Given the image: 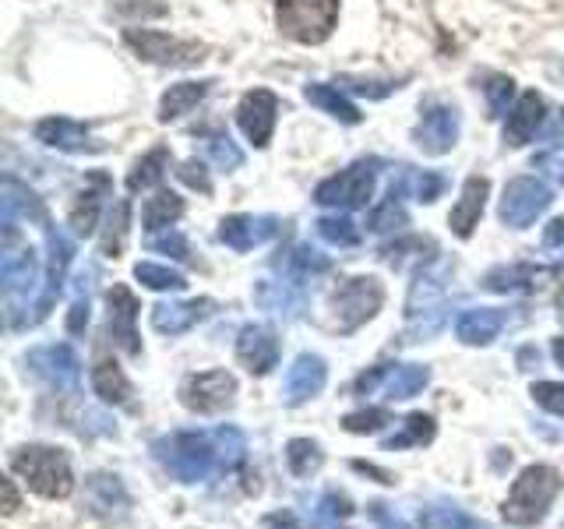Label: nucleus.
Segmentation results:
<instances>
[{"mask_svg":"<svg viewBox=\"0 0 564 529\" xmlns=\"http://www.w3.org/2000/svg\"><path fill=\"white\" fill-rule=\"evenodd\" d=\"M152 452L173 481L202 484V481H212V476H223L234 469L247 452V441L237 428L181 431V434L159 438Z\"/></svg>","mask_w":564,"mask_h":529,"instance_id":"1","label":"nucleus"},{"mask_svg":"<svg viewBox=\"0 0 564 529\" xmlns=\"http://www.w3.org/2000/svg\"><path fill=\"white\" fill-rule=\"evenodd\" d=\"M557 490H561V473L554 466H525L519 473V481L511 484V494H508V501H505V519L511 526H536L543 522L546 516V508H551V501L557 498Z\"/></svg>","mask_w":564,"mask_h":529,"instance_id":"2","label":"nucleus"},{"mask_svg":"<svg viewBox=\"0 0 564 529\" xmlns=\"http://www.w3.org/2000/svg\"><path fill=\"white\" fill-rule=\"evenodd\" d=\"M11 469L18 476H25V484L43 494V498L57 501L67 498L75 490V476H70V463L61 449H46V445H22L11 452Z\"/></svg>","mask_w":564,"mask_h":529,"instance_id":"3","label":"nucleus"},{"mask_svg":"<svg viewBox=\"0 0 564 529\" xmlns=\"http://www.w3.org/2000/svg\"><path fill=\"white\" fill-rule=\"evenodd\" d=\"M339 22V0H275V25L293 43H325Z\"/></svg>","mask_w":564,"mask_h":529,"instance_id":"4","label":"nucleus"},{"mask_svg":"<svg viewBox=\"0 0 564 529\" xmlns=\"http://www.w3.org/2000/svg\"><path fill=\"white\" fill-rule=\"evenodd\" d=\"M445 279H448V264L441 261L434 269H423L410 290V300H405V314H410V343L427 339V335L441 332L445 325Z\"/></svg>","mask_w":564,"mask_h":529,"instance_id":"5","label":"nucleus"},{"mask_svg":"<svg viewBox=\"0 0 564 529\" xmlns=\"http://www.w3.org/2000/svg\"><path fill=\"white\" fill-rule=\"evenodd\" d=\"M375 184H378V159H360L349 170H339L328 181L314 187V202L325 208H364L375 198Z\"/></svg>","mask_w":564,"mask_h":529,"instance_id":"6","label":"nucleus"},{"mask_svg":"<svg viewBox=\"0 0 564 529\" xmlns=\"http://www.w3.org/2000/svg\"><path fill=\"white\" fill-rule=\"evenodd\" d=\"M384 304V287L375 276H357L343 279L332 293V311H335V328L343 335L357 332L364 322H370Z\"/></svg>","mask_w":564,"mask_h":529,"instance_id":"7","label":"nucleus"},{"mask_svg":"<svg viewBox=\"0 0 564 529\" xmlns=\"http://www.w3.org/2000/svg\"><path fill=\"white\" fill-rule=\"evenodd\" d=\"M551 202H554V194L543 181H536V176H516V181H511L501 194L498 216L511 229H525V226H533L546 208H551Z\"/></svg>","mask_w":564,"mask_h":529,"instance_id":"8","label":"nucleus"},{"mask_svg":"<svg viewBox=\"0 0 564 529\" xmlns=\"http://www.w3.org/2000/svg\"><path fill=\"white\" fill-rule=\"evenodd\" d=\"M123 40H128L141 57L152 61V64H170V67H191L205 61V46L198 43H184V40H173L166 32H152V29H128L123 32Z\"/></svg>","mask_w":564,"mask_h":529,"instance_id":"9","label":"nucleus"},{"mask_svg":"<svg viewBox=\"0 0 564 529\" xmlns=\"http://www.w3.org/2000/svg\"><path fill=\"white\" fill-rule=\"evenodd\" d=\"M237 396V381L226 370H202L181 385V402L194 413H219Z\"/></svg>","mask_w":564,"mask_h":529,"instance_id":"10","label":"nucleus"},{"mask_svg":"<svg viewBox=\"0 0 564 529\" xmlns=\"http://www.w3.org/2000/svg\"><path fill=\"white\" fill-rule=\"evenodd\" d=\"M25 364L32 367V375H40L50 388H57V392H75V388H78L82 360L67 343L32 349L25 357Z\"/></svg>","mask_w":564,"mask_h":529,"instance_id":"11","label":"nucleus"},{"mask_svg":"<svg viewBox=\"0 0 564 529\" xmlns=\"http://www.w3.org/2000/svg\"><path fill=\"white\" fill-rule=\"evenodd\" d=\"M275 114H279V99L269 88H251L240 106H237V123L240 131L247 134L254 149H264L272 141V131H275Z\"/></svg>","mask_w":564,"mask_h":529,"instance_id":"12","label":"nucleus"},{"mask_svg":"<svg viewBox=\"0 0 564 529\" xmlns=\"http://www.w3.org/2000/svg\"><path fill=\"white\" fill-rule=\"evenodd\" d=\"M458 128H463V117H458L455 106H427L413 138L427 155H445L458 141Z\"/></svg>","mask_w":564,"mask_h":529,"instance_id":"13","label":"nucleus"},{"mask_svg":"<svg viewBox=\"0 0 564 529\" xmlns=\"http://www.w3.org/2000/svg\"><path fill=\"white\" fill-rule=\"evenodd\" d=\"M325 381H328L325 360L317 357V353H300V357L290 364L286 378H282V399H286L290 406H300V402H307L322 392Z\"/></svg>","mask_w":564,"mask_h":529,"instance_id":"14","label":"nucleus"},{"mask_svg":"<svg viewBox=\"0 0 564 529\" xmlns=\"http://www.w3.org/2000/svg\"><path fill=\"white\" fill-rule=\"evenodd\" d=\"M46 247H50V276H46V293L43 300L35 304V317L32 325H40L43 317L50 314V304L57 300V293L64 290V276H67V264L75 261V240H70L64 229H50L46 234Z\"/></svg>","mask_w":564,"mask_h":529,"instance_id":"15","label":"nucleus"},{"mask_svg":"<svg viewBox=\"0 0 564 529\" xmlns=\"http://www.w3.org/2000/svg\"><path fill=\"white\" fill-rule=\"evenodd\" d=\"M106 304H110V335H113V343L128 353V357H138L141 353V343H138V296L128 290V287H117L106 293Z\"/></svg>","mask_w":564,"mask_h":529,"instance_id":"16","label":"nucleus"},{"mask_svg":"<svg viewBox=\"0 0 564 529\" xmlns=\"http://www.w3.org/2000/svg\"><path fill=\"white\" fill-rule=\"evenodd\" d=\"M237 357L240 364L251 370V375H269V370L279 364V339L269 325H247L240 328L237 339Z\"/></svg>","mask_w":564,"mask_h":529,"instance_id":"17","label":"nucleus"},{"mask_svg":"<svg viewBox=\"0 0 564 529\" xmlns=\"http://www.w3.org/2000/svg\"><path fill=\"white\" fill-rule=\"evenodd\" d=\"M279 234L275 216H229L219 223V240L234 251H254L258 244L272 240Z\"/></svg>","mask_w":564,"mask_h":529,"instance_id":"18","label":"nucleus"},{"mask_svg":"<svg viewBox=\"0 0 564 529\" xmlns=\"http://www.w3.org/2000/svg\"><path fill=\"white\" fill-rule=\"evenodd\" d=\"M113 191V181L106 176L102 170H96V173H88L85 176V184H82V191H78V198H75V205H70V229H75L78 237H88L96 229V219H99V205H102V198L106 194Z\"/></svg>","mask_w":564,"mask_h":529,"instance_id":"19","label":"nucleus"},{"mask_svg":"<svg viewBox=\"0 0 564 529\" xmlns=\"http://www.w3.org/2000/svg\"><path fill=\"white\" fill-rule=\"evenodd\" d=\"M554 276V269H540V264H498L484 276V287L490 293H533L543 290Z\"/></svg>","mask_w":564,"mask_h":529,"instance_id":"20","label":"nucleus"},{"mask_svg":"<svg viewBox=\"0 0 564 529\" xmlns=\"http://www.w3.org/2000/svg\"><path fill=\"white\" fill-rule=\"evenodd\" d=\"M35 141H43L46 149H57V152H96L99 145L88 138V128L78 120H67V117H46L35 123Z\"/></svg>","mask_w":564,"mask_h":529,"instance_id":"21","label":"nucleus"},{"mask_svg":"<svg viewBox=\"0 0 564 529\" xmlns=\"http://www.w3.org/2000/svg\"><path fill=\"white\" fill-rule=\"evenodd\" d=\"M487 194H490V181L487 176H469L458 191V202L448 216V226L455 229V237H473V229L480 226V216H484V205H487Z\"/></svg>","mask_w":564,"mask_h":529,"instance_id":"22","label":"nucleus"},{"mask_svg":"<svg viewBox=\"0 0 564 529\" xmlns=\"http://www.w3.org/2000/svg\"><path fill=\"white\" fill-rule=\"evenodd\" d=\"M543 99L536 93H522L519 102L511 106V114H508V123H505V145L511 149H519L525 145V141H533V134L540 131V123H543Z\"/></svg>","mask_w":564,"mask_h":529,"instance_id":"23","label":"nucleus"},{"mask_svg":"<svg viewBox=\"0 0 564 529\" xmlns=\"http://www.w3.org/2000/svg\"><path fill=\"white\" fill-rule=\"evenodd\" d=\"M208 311H212V300H173V304H155L152 325L163 335H181L198 325Z\"/></svg>","mask_w":564,"mask_h":529,"instance_id":"24","label":"nucleus"},{"mask_svg":"<svg viewBox=\"0 0 564 529\" xmlns=\"http://www.w3.org/2000/svg\"><path fill=\"white\" fill-rule=\"evenodd\" d=\"M505 325H508L505 311H498V307H476V311H466L463 317H458L455 335L466 346H487V343L498 339Z\"/></svg>","mask_w":564,"mask_h":529,"instance_id":"25","label":"nucleus"},{"mask_svg":"<svg viewBox=\"0 0 564 529\" xmlns=\"http://www.w3.org/2000/svg\"><path fill=\"white\" fill-rule=\"evenodd\" d=\"M43 219V205H40V198L29 191V187H22L18 181H4V194H0V226H4V237L11 240L14 237V229H18V219Z\"/></svg>","mask_w":564,"mask_h":529,"instance_id":"26","label":"nucleus"},{"mask_svg":"<svg viewBox=\"0 0 564 529\" xmlns=\"http://www.w3.org/2000/svg\"><path fill=\"white\" fill-rule=\"evenodd\" d=\"M441 191H445V176L431 173V170H410V166H399L392 184H388V194H392V198L413 194L416 202H427V205L441 198Z\"/></svg>","mask_w":564,"mask_h":529,"instance_id":"27","label":"nucleus"},{"mask_svg":"<svg viewBox=\"0 0 564 529\" xmlns=\"http://www.w3.org/2000/svg\"><path fill=\"white\" fill-rule=\"evenodd\" d=\"M254 300L258 307L272 311V314H286V317H296L304 311V293L296 290V282H272V279H261L254 287Z\"/></svg>","mask_w":564,"mask_h":529,"instance_id":"28","label":"nucleus"},{"mask_svg":"<svg viewBox=\"0 0 564 529\" xmlns=\"http://www.w3.org/2000/svg\"><path fill=\"white\" fill-rule=\"evenodd\" d=\"M35 276H40L35 251H8L0 261V282H4L8 293H29L35 287Z\"/></svg>","mask_w":564,"mask_h":529,"instance_id":"29","label":"nucleus"},{"mask_svg":"<svg viewBox=\"0 0 564 529\" xmlns=\"http://www.w3.org/2000/svg\"><path fill=\"white\" fill-rule=\"evenodd\" d=\"M431 381V370L423 364H388L384 370V392L388 399H413Z\"/></svg>","mask_w":564,"mask_h":529,"instance_id":"30","label":"nucleus"},{"mask_svg":"<svg viewBox=\"0 0 564 529\" xmlns=\"http://www.w3.org/2000/svg\"><path fill=\"white\" fill-rule=\"evenodd\" d=\"M208 85L212 82H181V85H170L163 93V102H159V120H176L191 114L208 96Z\"/></svg>","mask_w":564,"mask_h":529,"instance_id":"31","label":"nucleus"},{"mask_svg":"<svg viewBox=\"0 0 564 529\" xmlns=\"http://www.w3.org/2000/svg\"><path fill=\"white\" fill-rule=\"evenodd\" d=\"M184 216V198L173 191H155L152 198L145 202V208H141V226L145 229H170L176 219Z\"/></svg>","mask_w":564,"mask_h":529,"instance_id":"32","label":"nucleus"},{"mask_svg":"<svg viewBox=\"0 0 564 529\" xmlns=\"http://www.w3.org/2000/svg\"><path fill=\"white\" fill-rule=\"evenodd\" d=\"M304 96H307V102H314L317 110H325V114L335 117V120H343V123H360V110L339 93V88L322 85V82H311V85L304 88Z\"/></svg>","mask_w":564,"mask_h":529,"instance_id":"33","label":"nucleus"},{"mask_svg":"<svg viewBox=\"0 0 564 529\" xmlns=\"http://www.w3.org/2000/svg\"><path fill=\"white\" fill-rule=\"evenodd\" d=\"M275 264L290 276V282H296V287H300V279H311V276L328 272V258L322 251H314V247H307V244H296L293 251H286Z\"/></svg>","mask_w":564,"mask_h":529,"instance_id":"34","label":"nucleus"},{"mask_svg":"<svg viewBox=\"0 0 564 529\" xmlns=\"http://www.w3.org/2000/svg\"><path fill=\"white\" fill-rule=\"evenodd\" d=\"M93 385H96V396H99L102 402L131 406L134 388H131V381H128V378H123V370H120L113 360L96 364V370H93Z\"/></svg>","mask_w":564,"mask_h":529,"instance_id":"35","label":"nucleus"},{"mask_svg":"<svg viewBox=\"0 0 564 529\" xmlns=\"http://www.w3.org/2000/svg\"><path fill=\"white\" fill-rule=\"evenodd\" d=\"M434 417L427 413H410L402 420V431L384 438V452H399V449H416V445H427V441H434Z\"/></svg>","mask_w":564,"mask_h":529,"instance_id":"36","label":"nucleus"},{"mask_svg":"<svg viewBox=\"0 0 564 529\" xmlns=\"http://www.w3.org/2000/svg\"><path fill=\"white\" fill-rule=\"evenodd\" d=\"M128 234H131V202L123 198V202L113 205L110 216H106V229H102V240H99L102 255L106 258H120L123 244H128Z\"/></svg>","mask_w":564,"mask_h":529,"instance_id":"37","label":"nucleus"},{"mask_svg":"<svg viewBox=\"0 0 564 529\" xmlns=\"http://www.w3.org/2000/svg\"><path fill=\"white\" fill-rule=\"evenodd\" d=\"M88 494H93V508L99 516H120L123 508H128V494H123L120 481L110 473H96L93 481H88Z\"/></svg>","mask_w":564,"mask_h":529,"instance_id":"38","label":"nucleus"},{"mask_svg":"<svg viewBox=\"0 0 564 529\" xmlns=\"http://www.w3.org/2000/svg\"><path fill=\"white\" fill-rule=\"evenodd\" d=\"M166 166H170V149H152L145 159H138L134 170L128 173V191H145V187H155L159 181L166 176Z\"/></svg>","mask_w":564,"mask_h":529,"instance_id":"39","label":"nucleus"},{"mask_svg":"<svg viewBox=\"0 0 564 529\" xmlns=\"http://www.w3.org/2000/svg\"><path fill=\"white\" fill-rule=\"evenodd\" d=\"M423 529H490L487 522L473 519L466 508L458 505H431L423 508Z\"/></svg>","mask_w":564,"mask_h":529,"instance_id":"40","label":"nucleus"},{"mask_svg":"<svg viewBox=\"0 0 564 529\" xmlns=\"http://www.w3.org/2000/svg\"><path fill=\"white\" fill-rule=\"evenodd\" d=\"M286 463H290V473L293 476H311V473L322 469L325 452L311 438H293L290 445H286Z\"/></svg>","mask_w":564,"mask_h":529,"instance_id":"41","label":"nucleus"},{"mask_svg":"<svg viewBox=\"0 0 564 529\" xmlns=\"http://www.w3.org/2000/svg\"><path fill=\"white\" fill-rule=\"evenodd\" d=\"M349 516H352V501L339 490H328L325 498L314 505L311 529H339V522H346Z\"/></svg>","mask_w":564,"mask_h":529,"instance_id":"42","label":"nucleus"},{"mask_svg":"<svg viewBox=\"0 0 564 529\" xmlns=\"http://www.w3.org/2000/svg\"><path fill=\"white\" fill-rule=\"evenodd\" d=\"M134 279L149 290H184L187 287V279L181 272L170 269V264H155V261L134 264Z\"/></svg>","mask_w":564,"mask_h":529,"instance_id":"43","label":"nucleus"},{"mask_svg":"<svg viewBox=\"0 0 564 529\" xmlns=\"http://www.w3.org/2000/svg\"><path fill=\"white\" fill-rule=\"evenodd\" d=\"M314 226H317V237L328 240L332 247H357L360 244V226L349 216H322Z\"/></svg>","mask_w":564,"mask_h":529,"instance_id":"44","label":"nucleus"},{"mask_svg":"<svg viewBox=\"0 0 564 529\" xmlns=\"http://www.w3.org/2000/svg\"><path fill=\"white\" fill-rule=\"evenodd\" d=\"M399 202L402 198H392V194H388V198L375 212H370V219H367L370 234H392V229H402L405 226V208Z\"/></svg>","mask_w":564,"mask_h":529,"instance_id":"45","label":"nucleus"},{"mask_svg":"<svg viewBox=\"0 0 564 529\" xmlns=\"http://www.w3.org/2000/svg\"><path fill=\"white\" fill-rule=\"evenodd\" d=\"M205 152L212 155V163H216L219 170H237L243 163V152L237 149V141L229 134H208Z\"/></svg>","mask_w":564,"mask_h":529,"instance_id":"46","label":"nucleus"},{"mask_svg":"<svg viewBox=\"0 0 564 529\" xmlns=\"http://www.w3.org/2000/svg\"><path fill=\"white\" fill-rule=\"evenodd\" d=\"M93 269L78 276V290H75V304H70V314H67V332H85L88 325V293H93Z\"/></svg>","mask_w":564,"mask_h":529,"instance_id":"47","label":"nucleus"},{"mask_svg":"<svg viewBox=\"0 0 564 529\" xmlns=\"http://www.w3.org/2000/svg\"><path fill=\"white\" fill-rule=\"evenodd\" d=\"M487 106H490V117H505V114H511V99H516V82L511 78H490L487 82Z\"/></svg>","mask_w":564,"mask_h":529,"instance_id":"48","label":"nucleus"},{"mask_svg":"<svg viewBox=\"0 0 564 529\" xmlns=\"http://www.w3.org/2000/svg\"><path fill=\"white\" fill-rule=\"evenodd\" d=\"M533 170H540L551 184L564 187V145H561V141H557V145H551V149H540L533 155Z\"/></svg>","mask_w":564,"mask_h":529,"instance_id":"49","label":"nucleus"},{"mask_svg":"<svg viewBox=\"0 0 564 529\" xmlns=\"http://www.w3.org/2000/svg\"><path fill=\"white\" fill-rule=\"evenodd\" d=\"M384 423H392V417H388V410H364V413H349L343 420V428L349 434H375L381 431Z\"/></svg>","mask_w":564,"mask_h":529,"instance_id":"50","label":"nucleus"},{"mask_svg":"<svg viewBox=\"0 0 564 529\" xmlns=\"http://www.w3.org/2000/svg\"><path fill=\"white\" fill-rule=\"evenodd\" d=\"M536 399V406H543L546 413L554 417H564V385L561 381H536L533 392H529Z\"/></svg>","mask_w":564,"mask_h":529,"instance_id":"51","label":"nucleus"},{"mask_svg":"<svg viewBox=\"0 0 564 529\" xmlns=\"http://www.w3.org/2000/svg\"><path fill=\"white\" fill-rule=\"evenodd\" d=\"M343 85L349 88V93H357V96H367V99H381L388 93H395V82H364V78H343Z\"/></svg>","mask_w":564,"mask_h":529,"instance_id":"52","label":"nucleus"},{"mask_svg":"<svg viewBox=\"0 0 564 529\" xmlns=\"http://www.w3.org/2000/svg\"><path fill=\"white\" fill-rule=\"evenodd\" d=\"M149 247H152V251H159V255H170V258H181V261H187V258H191V251H187V240H184L181 234H166V237H152V240H149Z\"/></svg>","mask_w":564,"mask_h":529,"instance_id":"53","label":"nucleus"},{"mask_svg":"<svg viewBox=\"0 0 564 529\" xmlns=\"http://www.w3.org/2000/svg\"><path fill=\"white\" fill-rule=\"evenodd\" d=\"M176 173H181V181H184V184L198 187L202 194L212 191V181H208V173H205V166L198 163V159H187V163H184L181 170H176Z\"/></svg>","mask_w":564,"mask_h":529,"instance_id":"54","label":"nucleus"},{"mask_svg":"<svg viewBox=\"0 0 564 529\" xmlns=\"http://www.w3.org/2000/svg\"><path fill=\"white\" fill-rule=\"evenodd\" d=\"M543 251H561L564 255V219L546 223V229H543Z\"/></svg>","mask_w":564,"mask_h":529,"instance_id":"55","label":"nucleus"},{"mask_svg":"<svg viewBox=\"0 0 564 529\" xmlns=\"http://www.w3.org/2000/svg\"><path fill=\"white\" fill-rule=\"evenodd\" d=\"M352 469H357V473H370V476H378L381 484H392V476H388V473H381L378 466H367V463H352Z\"/></svg>","mask_w":564,"mask_h":529,"instance_id":"56","label":"nucleus"},{"mask_svg":"<svg viewBox=\"0 0 564 529\" xmlns=\"http://www.w3.org/2000/svg\"><path fill=\"white\" fill-rule=\"evenodd\" d=\"M519 364H522V370H533V364H540V353L536 349H522L519 353Z\"/></svg>","mask_w":564,"mask_h":529,"instance_id":"57","label":"nucleus"},{"mask_svg":"<svg viewBox=\"0 0 564 529\" xmlns=\"http://www.w3.org/2000/svg\"><path fill=\"white\" fill-rule=\"evenodd\" d=\"M269 529H296V522H293V516H272Z\"/></svg>","mask_w":564,"mask_h":529,"instance_id":"58","label":"nucleus"},{"mask_svg":"<svg viewBox=\"0 0 564 529\" xmlns=\"http://www.w3.org/2000/svg\"><path fill=\"white\" fill-rule=\"evenodd\" d=\"M4 494H8V516H11V511H18V494H14V484L11 481H4Z\"/></svg>","mask_w":564,"mask_h":529,"instance_id":"59","label":"nucleus"},{"mask_svg":"<svg viewBox=\"0 0 564 529\" xmlns=\"http://www.w3.org/2000/svg\"><path fill=\"white\" fill-rule=\"evenodd\" d=\"M554 360L564 367V339H554Z\"/></svg>","mask_w":564,"mask_h":529,"instance_id":"60","label":"nucleus"},{"mask_svg":"<svg viewBox=\"0 0 564 529\" xmlns=\"http://www.w3.org/2000/svg\"><path fill=\"white\" fill-rule=\"evenodd\" d=\"M561 322H564V304H561Z\"/></svg>","mask_w":564,"mask_h":529,"instance_id":"61","label":"nucleus"}]
</instances>
